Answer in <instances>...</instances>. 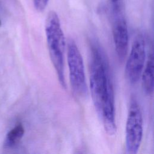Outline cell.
I'll return each instance as SVG.
<instances>
[{
	"label": "cell",
	"instance_id": "3",
	"mask_svg": "<svg viewBox=\"0 0 154 154\" xmlns=\"http://www.w3.org/2000/svg\"><path fill=\"white\" fill-rule=\"evenodd\" d=\"M67 56L72 89L76 96H85L87 88L84 61L78 47L72 39L68 41Z\"/></svg>",
	"mask_w": 154,
	"mask_h": 154
},
{
	"label": "cell",
	"instance_id": "5",
	"mask_svg": "<svg viewBox=\"0 0 154 154\" xmlns=\"http://www.w3.org/2000/svg\"><path fill=\"white\" fill-rule=\"evenodd\" d=\"M145 40L141 34H138L132 43L125 69L126 78L131 84H136L140 79L145 65Z\"/></svg>",
	"mask_w": 154,
	"mask_h": 154
},
{
	"label": "cell",
	"instance_id": "10",
	"mask_svg": "<svg viewBox=\"0 0 154 154\" xmlns=\"http://www.w3.org/2000/svg\"><path fill=\"white\" fill-rule=\"evenodd\" d=\"M111 1H112V2H116L117 1H118V0H110Z\"/></svg>",
	"mask_w": 154,
	"mask_h": 154
},
{
	"label": "cell",
	"instance_id": "8",
	"mask_svg": "<svg viewBox=\"0 0 154 154\" xmlns=\"http://www.w3.org/2000/svg\"><path fill=\"white\" fill-rule=\"evenodd\" d=\"M25 134V129L21 123L17 124L7 134L5 144L8 147L17 144L22 138Z\"/></svg>",
	"mask_w": 154,
	"mask_h": 154
},
{
	"label": "cell",
	"instance_id": "6",
	"mask_svg": "<svg viewBox=\"0 0 154 154\" xmlns=\"http://www.w3.org/2000/svg\"><path fill=\"white\" fill-rule=\"evenodd\" d=\"M112 32L116 54L119 58L123 60L127 54L129 46L128 26L123 17H117L114 20Z\"/></svg>",
	"mask_w": 154,
	"mask_h": 154
},
{
	"label": "cell",
	"instance_id": "11",
	"mask_svg": "<svg viewBox=\"0 0 154 154\" xmlns=\"http://www.w3.org/2000/svg\"><path fill=\"white\" fill-rule=\"evenodd\" d=\"M1 26V20H0V26Z\"/></svg>",
	"mask_w": 154,
	"mask_h": 154
},
{
	"label": "cell",
	"instance_id": "1",
	"mask_svg": "<svg viewBox=\"0 0 154 154\" xmlns=\"http://www.w3.org/2000/svg\"><path fill=\"white\" fill-rule=\"evenodd\" d=\"M90 88L99 115L114 112V92L109 66L100 48L96 45L91 47V51Z\"/></svg>",
	"mask_w": 154,
	"mask_h": 154
},
{
	"label": "cell",
	"instance_id": "4",
	"mask_svg": "<svg viewBox=\"0 0 154 154\" xmlns=\"http://www.w3.org/2000/svg\"><path fill=\"white\" fill-rule=\"evenodd\" d=\"M125 130L126 151L129 154H135L143 139V120L141 108L134 98L131 99Z\"/></svg>",
	"mask_w": 154,
	"mask_h": 154
},
{
	"label": "cell",
	"instance_id": "7",
	"mask_svg": "<svg viewBox=\"0 0 154 154\" xmlns=\"http://www.w3.org/2000/svg\"><path fill=\"white\" fill-rule=\"evenodd\" d=\"M153 55L152 52L148 55L146 63L141 75L143 89L148 95H152L153 93Z\"/></svg>",
	"mask_w": 154,
	"mask_h": 154
},
{
	"label": "cell",
	"instance_id": "2",
	"mask_svg": "<svg viewBox=\"0 0 154 154\" xmlns=\"http://www.w3.org/2000/svg\"><path fill=\"white\" fill-rule=\"evenodd\" d=\"M45 30L51 60L60 85L66 88L64 76V53L66 40L57 13L50 11L46 17Z\"/></svg>",
	"mask_w": 154,
	"mask_h": 154
},
{
	"label": "cell",
	"instance_id": "9",
	"mask_svg": "<svg viewBox=\"0 0 154 154\" xmlns=\"http://www.w3.org/2000/svg\"><path fill=\"white\" fill-rule=\"evenodd\" d=\"M35 8L38 11L44 10L48 3L49 0H33Z\"/></svg>",
	"mask_w": 154,
	"mask_h": 154
}]
</instances>
